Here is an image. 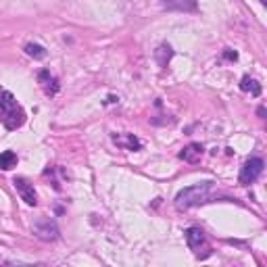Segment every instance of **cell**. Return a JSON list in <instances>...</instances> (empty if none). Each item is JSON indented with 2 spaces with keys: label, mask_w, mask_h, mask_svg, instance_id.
Masks as SVG:
<instances>
[{
  "label": "cell",
  "mask_w": 267,
  "mask_h": 267,
  "mask_svg": "<svg viewBox=\"0 0 267 267\" xmlns=\"http://www.w3.org/2000/svg\"><path fill=\"white\" fill-rule=\"evenodd\" d=\"M213 188H215L213 182H203V184H194L190 188H184V190H180L175 196V207L180 211H186V209H192L196 205L209 203L213 196Z\"/></svg>",
  "instance_id": "obj_1"
},
{
  "label": "cell",
  "mask_w": 267,
  "mask_h": 267,
  "mask_svg": "<svg viewBox=\"0 0 267 267\" xmlns=\"http://www.w3.org/2000/svg\"><path fill=\"white\" fill-rule=\"evenodd\" d=\"M0 121L4 123L6 130H17L21 127L25 121V113L23 108L17 105L11 92H2L0 94Z\"/></svg>",
  "instance_id": "obj_2"
},
{
  "label": "cell",
  "mask_w": 267,
  "mask_h": 267,
  "mask_svg": "<svg viewBox=\"0 0 267 267\" xmlns=\"http://www.w3.org/2000/svg\"><path fill=\"white\" fill-rule=\"evenodd\" d=\"M263 159H259V157H251L249 161H246L242 165V169H240V175H238V182L240 186H251L257 182V177H259L263 173Z\"/></svg>",
  "instance_id": "obj_3"
},
{
  "label": "cell",
  "mask_w": 267,
  "mask_h": 267,
  "mask_svg": "<svg viewBox=\"0 0 267 267\" xmlns=\"http://www.w3.org/2000/svg\"><path fill=\"white\" fill-rule=\"evenodd\" d=\"M32 232H34L36 238H40L44 242L58 240V236H61V232H58V225L53 219H48V217H44V219H38L32 225Z\"/></svg>",
  "instance_id": "obj_4"
},
{
  "label": "cell",
  "mask_w": 267,
  "mask_h": 267,
  "mask_svg": "<svg viewBox=\"0 0 267 267\" xmlns=\"http://www.w3.org/2000/svg\"><path fill=\"white\" fill-rule=\"evenodd\" d=\"M13 184H15L17 192H19V196H21V201L25 205H29V207L38 205V196H36V190H34V184H29L25 177H15Z\"/></svg>",
  "instance_id": "obj_5"
},
{
  "label": "cell",
  "mask_w": 267,
  "mask_h": 267,
  "mask_svg": "<svg viewBox=\"0 0 267 267\" xmlns=\"http://www.w3.org/2000/svg\"><path fill=\"white\" fill-rule=\"evenodd\" d=\"M203 153H205V148L201 146V144H196V142H192V144H188V146H184L182 151H180V159L182 161H186V163H196L203 157Z\"/></svg>",
  "instance_id": "obj_6"
},
{
  "label": "cell",
  "mask_w": 267,
  "mask_h": 267,
  "mask_svg": "<svg viewBox=\"0 0 267 267\" xmlns=\"http://www.w3.org/2000/svg\"><path fill=\"white\" fill-rule=\"evenodd\" d=\"M163 8L167 11H184V13H194L196 2L194 0H161Z\"/></svg>",
  "instance_id": "obj_7"
},
{
  "label": "cell",
  "mask_w": 267,
  "mask_h": 267,
  "mask_svg": "<svg viewBox=\"0 0 267 267\" xmlns=\"http://www.w3.org/2000/svg\"><path fill=\"white\" fill-rule=\"evenodd\" d=\"M38 82H40V86L44 88V92L46 94H56L58 92V82H56V77L51 75V71L48 69H42L40 75H38Z\"/></svg>",
  "instance_id": "obj_8"
},
{
  "label": "cell",
  "mask_w": 267,
  "mask_h": 267,
  "mask_svg": "<svg viewBox=\"0 0 267 267\" xmlns=\"http://www.w3.org/2000/svg\"><path fill=\"white\" fill-rule=\"evenodd\" d=\"M186 242H188L190 249L196 251L207 242V236H205V232L201 230V227H188L186 230Z\"/></svg>",
  "instance_id": "obj_9"
},
{
  "label": "cell",
  "mask_w": 267,
  "mask_h": 267,
  "mask_svg": "<svg viewBox=\"0 0 267 267\" xmlns=\"http://www.w3.org/2000/svg\"><path fill=\"white\" fill-rule=\"evenodd\" d=\"M240 90L242 92H251L253 96H261V86L257 80H253L251 75H244L240 80Z\"/></svg>",
  "instance_id": "obj_10"
},
{
  "label": "cell",
  "mask_w": 267,
  "mask_h": 267,
  "mask_svg": "<svg viewBox=\"0 0 267 267\" xmlns=\"http://www.w3.org/2000/svg\"><path fill=\"white\" fill-rule=\"evenodd\" d=\"M171 56H173V51H171L169 44H161V46L155 51V58L159 61L161 67H167V63L171 61Z\"/></svg>",
  "instance_id": "obj_11"
},
{
  "label": "cell",
  "mask_w": 267,
  "mask_h": 267,
  "mask_svg": "<svg viewBox=\"0 0 267 267\" xmlns=\"http://www.w3.org/2000/svg\"><path fill=\"white\" fill-rule=\"evenodd\" d=\"M13 167H17V155L13 151H4L0 155V169L8 171V169H13Z\"/></svg>",
  "instance_id": "obj_12"
},
{
  "label": "cell",
  "mask_w": 267,
  "mask_h": 267,
  "mask_svg": "<svg viewBox=\"0 0 267 267\" xmlns=\"http://www.w3.org/2000/svg\"><path fill=\"white\" fill-rule=\"evenodd\" d=\"M25 54L32 58H44L46 56V48L40 44H27L25 46Z\"/></svg>",
  "instance_id": "obj_13"
},
{
  "label": "cell",
  "mask_w": 267,
  "mask_h": 267,
  "mask_svg": "<svg viewBox=\"0 0 267 267\" xmlns=\"http://www.w3.org/2000/svg\"><path fill=\"white\" fill-rule=\"evenodd\" d=\"M223 58H225V61H236V58H238V53L232 51V48H225V51H223Z\"/></svg>",
  "instance_id": "obj_14"
},
{
  "label": "cell",
  "mask_w": 267,
  "mask_h": 267,
  "mask_svg": "<svg viewBox=\"0 0 267 267\" xmlns=\"http://www.w3.org/2000/svg\"><path fill=\"white\" fill-rule=\"evenodd\" d=\"M261 4H267V0H261Z\"/></svg>",
  "instance_id": "obj_15"
}]
</instances>
